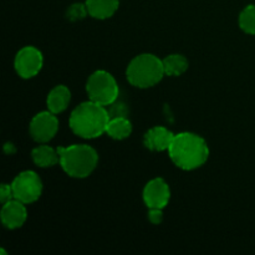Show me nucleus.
I'll return each mask as SVG.
<instances>
[{
    "instance_id": "nucleus-4",
    "label": "nucleus",
    "mask_w": 255,
    "mask_h": 255,
    "mask_svg": "<svg viewBox=\"0 0 255 255\" xmlns=\"http://www.w3.org/2000/svg\"><path fill=\"white\" fill-rule=\"evenodd\" d=\"M164 74L163 61L156 55L142 54L134 57L127 67L126 76L131 85L138 89H148L162 80Z\"/></svg>"
},
{
    "instance_id": "nucleus-17",
    "label": "nucleus",
    "mask_w": 255,
    "mask_h": 255,
    "mask_svg": "<svg viewBox=\"0 0 255 255\" xmlns=\"http://www.w3.org/2000/svg\"><path fill=\"white\" fill-rule=\"evenodd\" d=\"M239 26L247 34L255 35V5H249L241 12Z\"/></svg>"
},
{
    "instance_id": "nucleus-2",
    "label": "nucleus",
    "mask_w": 255,
    "mask_h": 255,
    "mask_svg": "<svg viewBox=\"0 0 255 255\" xmlns=\"http://www.w3.org/2000/svg\"><path fill=\"white\" fill-rule=\"evenodd\" d=\"M109 122L110 115L106 107L90 100L71 112L69 125L75 134L91 139L105 133Z\"/></svg>"
},
{
    "instance_id": "nucleus-21",
    "label": "nucleus",
    "mask_w": 255,
    "mask_h": 255,
    "mask_svg": "<svg viewBox=\"0 0 255 255\" xmlns=\"http://www.w3.org/2000/svg\"><path fill=\"white\" fill-rule=\"evenodd\" d=\"M148 219L151 223L159 224L163 221V212L159 208H149L148 212Z\"/></svg>"
},
{
    "instance_id": "nucleus-5",
    "label": "nucleus",
    "mask_w": 255,
    "mask_h": 255,
    "mask_svg": "<svg viewBox=\"0 0 255 255\" xmlns=\"http://www.w3.org/2000/svg\"><path fill=\"white\" fill-rule=\"evenodd\" d=\"M89 99L102 106H110L119 99V85L116 80L107 71L100 70L89 77L86 84Z\"/></svg>"
},
{
    "instance_id": "nucleus-10",
    "label": "nucleus",
    "mask_w": 255,
    "mask_h": 255,
    "mask_svg": "<svg viewBox=\"0 0 255 255\" xmlns=\"http://www.w3.org/2000/svg\"><path fill=\"white\" fill-rule=\"evenodd\" d=\"M26 217L24 203L15 198L4 203L1 208V222L7 229L20 228L26 221Z\"/></svg>"
},
{
    "instance_id": "nucleus-11",
    "label": "nucleus",
    "mask_w": 255,
    "mask_h": 255,
    "mask_svg": "<svg viewBox=\"0 0 255 255\" xmlns=\"http://www.w3.org/2000/svg\"><path fill=\"white\" fill-rule=\"evenodd\" d=\"M176 134L172 133L166 127L156 126L144 134V146L151 151H168Z\"/></svg>"
},
{
    "instance_id": "nucleus-19",
    "label": "nucleus",
    "mask_w": 255,
    "mask_h": 255,
    "mask_svg": "<svg viewBox=\"0 0 255 255\" xmlns=\"http://www.w3.org/2000/svg\"><path fill=\"white\" fill-rule=\"evenodd\" d=\"M110 109L107 110L110 115V119H115V117H126L127 115V107L124 102H114L110 105Z\"/></svg>"
},
{
    "instance_id": "nucleus-7",
    "label": "nucleus",
    "mask_w": 255,
    "mask_h": 255,
    "mask_svg": "<svg viewBox=\"0 0 255 255\" xmlns=\"http://www.w3.org/2000/svg\"><path fill=\"white\" fill-rule=\"evenodd\" d=\"M44 64V57L40 50L34 46H25L15 56V70L22 79L36 76Z\"/></svg>"
},
{
    "instance_id": "nucleus-8",
    "label": "nucleus",
    "mask_w": 255,
    "mask_h": 255,
    "mask_svg": "<svg viewBox=\"0 0 255 255\" xmlns=\"http://www.w3.org/2000/svg\"><path fill=\"white\" fill-rule=\"evenodd\" d=\"M59 129V120L51 111H44L34 116L30 122V134L36 142H49Z\"/></svg>"
},
{
    "instance_id": "nucleus-6",
    "label": "nucleus",
    "mask_w": 255,
    "mask_h": 255,
    "mask_svg": "<svg viewBox=\"0 0 255 255\" xmlns=\"http://www.w3.org/2000/svg\"><path fill=\"white\" fill-rule=\"evenodd\" d=\"M14 198L24 204L34 203L42 193V182L32 171L21 172L15 177L11 183Z\"/></svg>"
},
{
    "instance_id": "nucleus-18",
    "label": "nucleus",
    "mask_w": 255,
    "mask_h": 255,
    "mask_svg": "<svg viewBox=\"0 0 255 255\" xmlns=\"http://www.w3.org/2000/svg\"><path fill=\"white\" fill-rule=\"evenodd\" d=\"M89 14L87 11V6L86 4H80V2H76V4L71 5L67 10V19L71 20V21H77V20L84 19L86 15Z\"/></svg>"
},
{
    "instance_id": "nucleus-13",
    "label": "nucleus",
    "mask_w": 255,
    "mask_h": 255,
    "mask_svg": "<svg viewBox=\"0 0 255 255\" xmlns=\"http://www.w3.org/2000/svg\"><path fill=\"white\" fill-rule=\"evenodd\" d=\"M87 11L95 19H109L119 9L120 0H86Z\"/></svg>"
},
{
    "instance_id": "nucleus-12",
    "label": "nucleus",
    "mask_w": 255,
    "mask_h": 255,
    "mask_svg": "<svg viewBox=\"0 0 255 255\" xmlns=\"http://www.w3.org/2000/svg\"><path fill=\"white\" fill-rule=\"evenodd\" d=\"M71 100V92L64 85H59V86L54 87L47 95L46 105L49 111L52 114H60V112L65 111L67 109Z\"/></svg>"
},
{
    "instance_id": "nucleus-16",
    "label": "nucleus",
    "mask_w": 255,
    "mask_h": 255,
    "mask_svg": "<svg viewBox=\"0 0 255 255\" xmlns=\"http://www.w3.org/2000/svg\"><path fill=\"white\" fill-rule=\"evenodd\" d=\"M164 74L168 76H179L184 74L188 69V60L179 54H172L164 57L163 60Z\"/></svg>"
},
{
    "instance_id": "nucleus-20",
    "label": "nucleus",
    "mask_w": 255,
    "mask_h": 255,
    "mask_svg": "<svg viewBox=\"0 0 255 255\" xmlns=\"http://www.w3.org/2000/svg\"><path fill=\"white\" fill-rule=\"evenodd\" d=\"M14 199V194H12V188L9 184H1L0 187V201L1 203H6V202Z\"/></svg>"
},
{
    "instance_id": "nucleus-9",
    "label": "nucleus",
    "mask_w": 255,
    "mask_h": 255,
    "mask_svg": "<svg viewBox=\"0 0 255 255\" xmlns=\"http://www.w3.org/2000/svg\"><path fill=\"white\" fill-rule=\"evenodd\" d=\"M171 198V191L162 178H154L143 189V201L148 208L163 209Z\"/></svg>"
},
{
    "instance_id": "nucleus-3",
    "label": "nucleus",
    "mask_w": 255,
    "mask_h": 255,
    "mask_svg": "<svg viewBox=\"0 0 255 255\" xmlns=\"http://www.w3.org/2000/svg\"><path fill=\"white\" fill-rule=\"evenodd\" d=\"M60 166L70 177L86 178L96 168L99 156L92 147L87 144H72L59 147Z\"/></svg>"
},
{
    "instance_id": "nucleus-14",
    "label": "nucleus",
    "mask_w": 255,
    "mask_h": 255,
    "mask_svg": "<svg viewBox=\"0 0 255 255\" xmlns=\"http://www.w3.org/2000/svg\"><path fill=\"white\" fill-rule=\"evenodd\" d=\"M32 161L39 167L46 168L60 163V154L57 149L51 148L50 146H39L31 151Z\"/></svg>"
},
{
    "instance_id": "nucleus-1",
    "label": "nucleus",
    "mask_w": 255,
    "mask_h": 255,
    "mask_svg": "<svg viewBox=\"0 0 255 255\" xmlns=\"http://www.w3.org/2000/svg\"><path fill=\"white\" fill-rule=\"evenodd\" d=\"M168 153L178 168L193 171L206 163L209 157V148L207 142L198 134L182 132L174 136Z\"/></svg>"
},
{
    "instance_id": "nucleus-15",
    "label": "nucleus",
    "mask_w": 255,
    "mask_h": 255,
    "mask_svg": "<svg viewBox=\"0 0 255 255\" xmlns=\"http://www.w3.org/2000/svg\"><path fill=\"white\" fill-rule=\"evenodd\" d=\"M132 125L126 117H115L110 119L106 133L114 139H125L131 134Z\"/></svg>"
}]
</instances>
